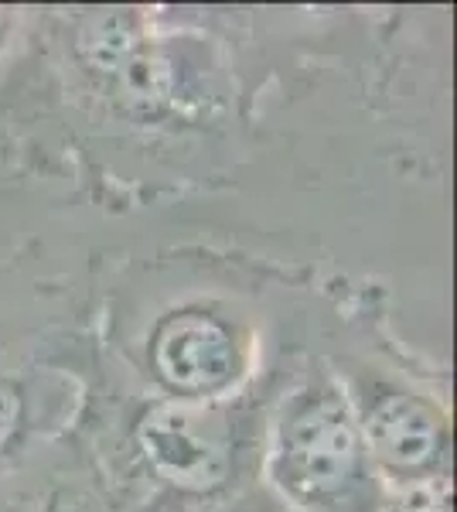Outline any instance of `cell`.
Segmentation results:
<instances>
[{
	"label": "cell",
	"instance_id": "cell-1",
	"mask_svg": "<svg viewBox=\"0 0 457 512\" xmlns=\"http://www.w3.org/2000/svg\"><path fill=\"white\" fill-rule=\"evenodd\" d=\"M263 475L287 512H382L386 506V485L342 379L324 366L280 396L267 427Z\"/></svg>",
	"mask_w": 457,
	"mask_h": 512
},
{
	"label": "cell",
	"instance_id": "cell-2",
	"mask_svg": "<svg viewBox=\"0 0 457 512\" xmlns=\"http://www.w3.org/2000/svg\"><path fill=\"white\" fill-rule=\"evenodd\" d=\"M338 379L348 393L382 485H403L451 472L447 468V451H451L447 417L434 400L369 369Z\"/></svg>",
	"mask_w": 457,
	"mask_h": 512
},
{
	"label": "cell",
	"instance_id": "cell-3",
	"mask_svg": "<svg viewBox=\"0 0 457 512\" xmlns=\"http://www.w3.org/2000/svg\"><path fill=\"white\" fill-rule=\"evenodd\" d=\"M147 468L181 492L212 495L229 485L239 461V427L212 403L164 400L137 420Z\"/></svg>",
	"mask_w": 457,
	"mask_h": 512
},
{
	"label": "cell",
	"instance_id": "cell-4",
	"mask_svg": "<svg viewBox=\"0 0 457 512\" xmlns=\"http://www.w3.org/2000/svg\"><path fill=\"white\" fill-rule=\"evenodd\" d=\"M147 355L157 383L181 403H219L249 369L239 328L205 308H185L157 321Z\"/></svg>",
	"mask_w": 457,
	"mask_h": 512
},
{
	"label": "cell",
	"instance_id": "cell-5",
	"mask_svg": "<svg viewBox=\"0 0 457 512\" xmlns=\"http://www.w3.org/2000/svg\"><path fill=\"white\" fill-rule=\"evenodd\" d=\"M382 512H451V472L427 475L403 485H386Z\"/></svg>",
	"mask_w": 457,
	"mask_h": 512
},
{
	"label": "cell",
	"instance_id": "cell-6",
	"mask_svg": "<svg viewBox=\"0 0 457 512\" xmlns=\"http://www.w3.org/2000/svg\"><path fill=\"white\" fill-rule=\"evenodd\" d=\"M18 427H21V396L11 383L0 379V451L11 444Z\"/></svg>",
	"mask_w": 457,
	"mask_h": 512
},
{
	"label": "cell",
	"instance_id": "cell-7",
	"mask_svg": "<svg viewBox=\"0 0 457 512\" xmlns=\"http://www.w3.org/2000/svg\"><path fill=\"white\" fill-rule=\"evenodd\" d=\"M236 512H263V509H236Z\"/></svg>",
	"mask_w": 457,
	"mask_h": 512
}]
</instances>
